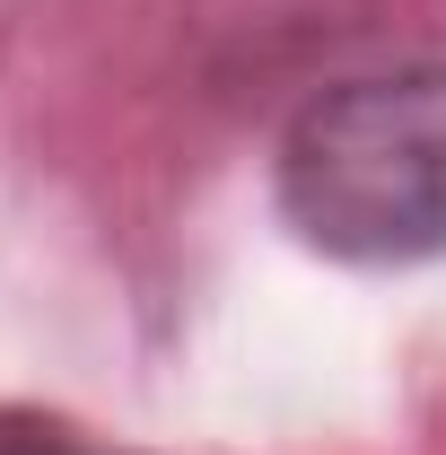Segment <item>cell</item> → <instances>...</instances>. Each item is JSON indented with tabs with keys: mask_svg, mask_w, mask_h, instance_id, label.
Segmentation results:
<instances>
[{
	"mask_svg": "<svg viewBox=\"0 0 446 455\" xmlns=\"http://www.w3.org/2000/svg\"><path fill=\"white\" fill-rule=\"evenodd\" d=\"M280 211L333 263L446 254V61L307 97L280 132Z\"/></svg>",
	"mask_w": 446,
	"mask_h": 455,
	"instance_id": "obj_1",
	"label": "cell"
},
{
	"mask_svg": "<svg viewBox=\"0 0 446 455\" xmlns=\"http://www.w3.org/2000/svg\"><path fill=\"white\" fill-rule=\"evenodd\" d=\"M0 455H123V447H97V438L44 420V411H0Z\"/></svg>",
	"mask_w": 446,
	"mask_h": 455,
	"instance_id": "obj_2",
	"label": "cell"
}]
</instances>
